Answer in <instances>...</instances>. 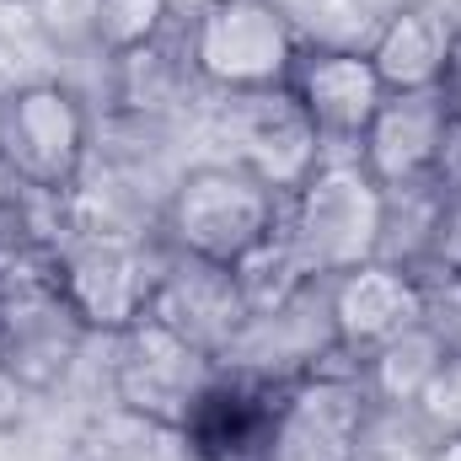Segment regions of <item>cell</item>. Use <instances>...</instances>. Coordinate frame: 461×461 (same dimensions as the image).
<instances>
[{
  "label": "cell",
  "mask_w": 461,
  "mask_h": 461,
  "mask_svg": "<svg viewBox=\"0 0 461 461\" xmlns=\"http://www.w3.org/2000/svg\"><path fill=\"white\" fill-rule=\"evenodd\" d=\"M167 258L172 247L161 241V230H97L70 221L49 252L65 301L97 339H118L150 317Z\"/></svg>",
  "instance_id": "1"
},
{
  "label": "cell",
  "mask_w": 461,
  "mask_h": 461,
  "mask_svg": "<svg viewBox=\"0 0 461 461\" xmlns=\"http://www.w3.org/2000/svg\"><path fill=\"white\" fill-rule=\"evenodd\" d=\"M279 230L312 279H339L381 258L386 241V188L359 167L354 150H328L322 167L285 199Z\"/></svg>",
  "instance_id": "2"
},
{
  "label": "cell",
  "mask_w": 461,
  "mask_h": 461,
  "mask_svg": "<svg viewBox=\"0 0 461 461\" xmlns=\"http://www.w3.org/2000/svg\"><path fill=\"white\" fill-rule=\"evenodd\" d=\"M86 344H97V333L65 301L49 252L0 258V359L27 386V397L65 386Z\"/></svg>",
  "instance_id": "3"
},
{
  "label": "cell",
  "mask_w": 461,
  "mask_h": 461,
  "mask_svg": "<svg viewBox=\"0 0 461 461\" xmlns=\"http://www.w3.org/2000/svg\"><path fill=\"white\" fill-rule=\"evenodd\" d=\"M279 210H285V199L274 188H263L252 172H241L230 161H199L172 183V194L161 204V241L177 258L236 268L258 241L274 236Z\"/></svg>",
  "instance_id": "4"
},
{
  "label": "cell",
  "mask_w": 461,
  "mask_h": 461,
  "mask_svg": "<svg viewBox=\"0 0 461 461\" xmlns=\"http://www.w3.org/2000/svg\"><path fill=\"white\" fill-rule=\"evenodd\" d=\"M306 38L274 0H204L188 27V65L221 97L285 92Z\"/></svg>",
  "instance_id": "5"
},
{
  "label": "cell",
  "mask_w": 461,
  "mask_h": 461,
  "mask_svg": "<svg viewBox=\"0 0 461 461\" xmlns=\"http://www.w3.org/2000/svg\"><path fill=\"white\" fill-rule=\"evenodd\" d=\"M0 161L38 194L65 199L92 161V113L59 81H22L0 92Z\"/></svg>",
  "instance_id": "6"
},
{
  "label": "cell",
  "mask_w": 461,
  "mask_h": 461,
  "mask_svg": "<svg viewBox=\"0 0 461 461\" xmlns=\"http://www.w3.org/2000/svg\"><path fill=\"white\" fill-rule=\"evenodd\" d=\"M370 392L354 359H333L290 386H279L263 461H359L370 435Z\"/></svg>",
  "instance_id": "7"
},
{
  "label": "cell",
  "mask_w": 461,
  "mask_h": 461,
  "mask_svg": "<svg viewBox=\"0 0 461 461\" xmlns=\"http://www.w3.org/2000/svg\"><path fill=\"white\" fill-rule=\"evenodd\" d=\"M333 359H344V348H339V328H333L328 279H312L285 306L252 312L241 322L236 344L221 354V370L279 392V386H290V381H301V375H312Z\"/></svg>",
  "instance_id": "8"
},
{
  "label": "cell",
  "mask_w": 461,
  "mask_h": 461,
  "mask_svg": "<svg viewBox=\"0 0 461 461\" xmlns=\"http://www.w3.org/2000/svg\"><path fill=\"white\" fill-rule=\"evenodd\" d=\"M103 344H108L113 402H129V408L172 419V424H188L199 397L221 381V359H210L204 348L183 344L172 328H161L150 317L134 322L118 339H103Z\"/></svg>",
  "instance_id": "9"
},
{
  "label": "cell",
  "mask_w": 461,
  "mask_h": 461,
  "mask_svg": "<svg viewBox=\"0 0 461 461\" xmlns=\"http://www.w3.org/2000/svg\"><path fill=\"white\" fill-rule=\"evenodd\" d=\"M221 134L230 145V167L252 172L263 188L290 199L328 156L322 134L290 92H247L221 103Z\"/></svg>",
  "instance_id": "10"
},
{
  "label": "cell",
  "mask_w": 461,
  "mask_h": 461,
  "mask_svg": "<svg viewBox=\"0 0 461 461\" xmlns=\"http://www.w3.org/2000/svg\"><path fill=\"white\" fill-rule=\"evenodd\" d=\"M285 92L301 103V113L312 118L328 150H354L370 118L381 113V103L392 97L370 54L344 43H306Z\"/></svg>",
  "instance_id": "11"
},
{
  "label": "cell",
  "mask_w": 461,
  "mask_h": 461,
  "mask_svg": "<svg viewBox=\"0 0 461 461\" xmlns=\"http://www.w3.org/2000/svg\"><path fill=\"white\" fill-rule=\"evenodd\" d=\"M328 301H333V328H339L344 359H365L386 339L429 322L435 290L413 268H402L392 258H370L339 279H328Z\"/></svg>",
  "instance_id": "12"
},
{
  "label": "cell",
  "mask_w": 461,
  "mask_h": 461,
  "mask_svg": "<svg viewBox=\"0 0 461 461\" xmlns=\"http://www.w3.org/2000/svg\"><path fill=\"white\" fill-rule=\"evenodd\" d=\"M247 301H241V285L236 274L221 263H199V258H167L161 268V285H156V301H150V322L172 328L183 344L204 348L210 359H221L241 322H247Z\"/></svg>",
  "instance_id": "13"
},
{
  "label": "cell",
  "mask_w": 461,
  "mask_h": 461,
  "mask_svg": "<svg viewBox=\"0 0 461 461\" xmlns=\"http://www.w3.org/2000/svg\"><path fill=\"white\" fill-rule=\"evenodd\" d=\"M446 123H451L446 92H392L381 103V113L370 118V129L359 134L354 156L386 194L419 188L435 172Z\"/></svg>",
  "instance_id": "14"
},
{
  "label": "cell",
  "mask_w": 461,
  "mask_h": 461,
  "mask_svg": "<svg viewBox=\"0 0 461 461\" xmlns=\"http://www.w3.org/2000/svg\"><path fill=\"white\" fill-rule=\"evenodd\" d=\"M456 43H461L456 16L435 0H413V5H397L381 22L375 43L365 54L381 70L386 92H440L446 70L456 59Z\"/></svg>",
  "instance_id": "15"
},
{
  "label": "cell",
  "mask_w": 461,
  "mask_h": 461,
  "mask_svg": "<svg viewBox=\"0 0 461 461\" xmlns=\"http://www.w3.org/2000/svg\"><path fill=\"white\" fill-rule=\"evenodd\" d=\"M76 456L81 461H199V446H194L188 424L140 413V408L108 397V408H97L86 419Z\"/></svg>",
  "instance_id": "16"
},
{
  "label": "cell",
  "mask_w": 461,
  "mask_h": 461,
  "mask_svg": "<svg viewBox=\"0 0 461 461\" xmlns=\"http://www.w3.org/2000/svg\"><path fill=\"white\" fill-rule=\"evenodd\" d=\"M446 354H451V339L429 317V322L386 339L381 348H370L365 359H354V370H359V381H365L375 408H413L419 392L429 386V375L446 365Z\"/></svg>",
  "instance_id": "17"
},
{
  "label": "cell",
  "mask_w": 461,
  "mask_h": 461,
  "mask_svg": "<svg viewBox=\"0 0 461 461\" xmlns=\"http://www.w3.org/2000/svg\"><path fill=\"white\" fill-rule=\"evenodd\" d=\"M236 285H241V301H247V312H274V306H285L295 290H306L312 285V274H306V263L295 258V247H290V236L274 226L268 241H258L236 268Z\"/></svg>",
  "instance_id": "18"
},
{
  "label": "cell",
  "mask_w": 461,
  "mask_h": 461,
  "mask_svg": "<svg viewBox=\"0 0 461 461\" xmlns=\"http://www.w3.org/2000/svg\"><path fill=\"white\" fill-rule=\"evenodd\" d=\"M172 27V0H103L97 16V54L108 59H134L145 49H156Z\"/></svg>",
  "instance_id": "19"
},
{
  "label": "cell",
  "mask_w": 461,
  "mask_h": 461,
  "mask_svg": "<svg viewBox=\"0 0 461 461\" xmlns=\"http://www.w3.org/2000/svg\"><path fill=\"white\" fill-rule=\"evenodd\" d=\"M429 290H446L461 279V204L456 199H440L435 194V215H429V230L408 263Z\"/></svg>",
  "instance_id": "20"
},
{
  "label": "cell",
  "mask_w": 461,
  "mask_h": 461,
  "mask_svg": "<svg viewBox=\"0 0 461 461\" xmlns=\"http://www.w3.org/2000/svg\"><path fill=\"white\" fill-rule=\"evenodd\" d=\"M97 16H103V0H32V27L59 54L97 49Z\"/></svg>",
  "instance_id": "21"
},
{
  "label": "cell",
  "mask_w": 461,
  "mask_h": 461,
  "mask_svg": "<svg viewBox=\"0 0 461 461\" xmlns=\"http://www.w3.org/2000/svg\"><path fill=\"white\" fill-rule=\"evenodd\" d=\"M408 413L424 424L429 440H451V435H461V348L446 354V365L429 375V386L419 392V402H413Z\"/></svg>",
  "instance_id": "22"
},
{
  "label": "cell",
  "mask_w": 461,
  "mask_h": 461,
  "mask_svg": "<svg viewBox=\"0 0 461 461\" xmlns=\"http://www.w3.org/2000/svg\"><path fill=\"white\" fill-rule=\"evenodd\" d=\"M429 188H435L440 199H456L461 204V118L456 113H451V123H446V140H440V156H435Z\"/></svg>",
  "instance_id": "23"
},
{
  "label": "cell",
  "mask_w": 461,
  "mask_h": 461,
  "mask_svg": "<svg viewBox=\"0 0 461 461\" xmlns=\"http://www.w3.org/2000/svg\"><path fill=\"white\" fill-rule=\"evenodd\" d=\"M22 408H27V386L5 370V359H0V429L5 424H16L22 419Z\"/></svg>",
  "instance_id": "24"
},
{
  "label": "cell",
  "mask_w": 461,
  "mask_h": 461,
  "mask_svg": "<svg viewBox=\"0 0 461 461\" xmlns=\"http://www.w3.org/2000/svg\"><path fill=\"white\" fill-rule=\"evenodd\" d=\"M440 92H446V108L461 118V43H456V59H451V70H446V86H440Z\"/></svg>",
  "instance_id": "25"
},
{
  "label": "cell",
  "mask_w": 461,
  "mask_h": 461,
  "mask_svg": "<svg viewBox=\"0 0 461 461\" xmlns=\"http://www.w3.org/2000/svg\"><path fill=\"white\" fill-rule=\"evenodd\" d=\"M429 461H461V435H451V440H429Z\"/></svg>",
  "instance_id": "26"
}]
</instances>
